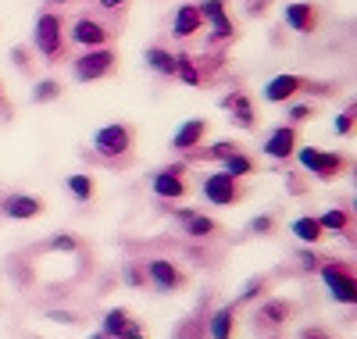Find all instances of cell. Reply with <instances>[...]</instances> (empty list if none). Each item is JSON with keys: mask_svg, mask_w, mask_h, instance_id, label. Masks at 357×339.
I'll return each instance as SVG.
<instances>
[{"mask_svg": "<svg viewBox=\"0 0 357 339\" xmlns=\"http://www.w3.org/2000/svg\"><path fill=\"white\" fill-rule=\"evenodd\" d=\"M68 65H72L75 82H100V79H111L118 72V50H111V47H89L79 57H68Z\"/></svg>", "mask_w": 357, "mask_h": 339, "instance_id": "cell-7", "label": "cell"}, {"mask_svg": "<svg viewBox=\"0 0 357 339\" xmlns=\"http://www.w3.org/2000/svg\"><path fill=\"white\" fill-rule=\"evenodd\" d=\"M143 271H146V289L165 293V296H175V293H183L190 286L186 268L178 261H172V257H146Z\"/></svg>", "mask_w": 357, "mask_h": 339, "instance_id": "cell-6", "label": "cell"}, {"mask_svg": "<svg viewBox=\"0 0 357 339\" xmlns=\"http://www.w3.org/2000/svg\"><path fill=\"white\" fill-rule=\"evenodd\" d=\"M47 4H57V8H61V4H68V0H47Z\"/></svg>", "mask_w": 357, "mask_h": 339, "instance_id": "cell-45", "label": "cell"}, {"mask_svg": "<svg viewBox=\"0 0 357 339\" xmlns=\"http://www.w3.org/2000/svg\"><path fill=\"white\" fill-rule=\"evenodd\" d=\"M236 150H243V143H236V140H215V143H200V146H193L190 153H183L186 158V165H204V161H225L229 153H236Z\"/></svg>", "mask_w": 357, "mask_h": 339, "instance_id": "cell-22", "label": "cell"}, {"mask_svg": "<svg viewBox=\"0 0 357 339\" xmlns=\"http://www.w3.org/2000/svg\"><path fill=\"white\" fill-rule=\"evenodd\" d=\"M175 79L183 82V86H200V82H204V75H200V68H197V57H193V54H186V50L175 54Z\"/></svg>", "mask_w": 357, "mask_h": 339, "instance_id": "cell-28", "label": "cell"}, {"mask_svg": "<svg viewBox=\"0 0 357 339\" xmlns=\"http://www.w3.org/2000/svg\"><path fill=\"white\" fill-rule=\"evenodd\" d=\"M296 146H301V133H296V126H289V121L275 126L272 133L264 136V143H261L264 158H272V161H289Z\"/></svg>", "mask_w": 357, "mask_h": 339, "instance_id": "cell-16", "label": "cell"}, {"mask_svg": "<svg viewBox=\"0 0 357 339\" xmlns=\"http://www.w3.org/2000/svg\"><path fill=\"white\" fill-rule=\"evenodd\" d=\"M321 261H325V257L314 254V246H301V250H296V268H301L304 275H314V271L321 268Z\"/></svg>", "mask_w": 357, "mask_h": 339, "instance_id": "cell-37", "label": "cell"}, {"mask_svg": "<svg viewBox=\"0 0 357 339\" xmlns=\"http://www.w3.org/2000/svg\"><path fill=\"white\" fill-rule=\"evenodd\" d=\"M0 111H4V114L11 111V107H8V97H4V82H0Z\"/></svg>", "mask_w": 357, "mask_h": 339, "instance_id": "cell-43", "label": "cell"}, {"mask_svg": "<svg viewBox=\"0 0 357 339\" xmlns=\"http://www.w3.org/2000/svg\"><path fill=\"white\" fill-rule=\"evenodd\" d=\"M301 339H336L329 329H318V325H311V329H304L301 332Z\"/></svg>", "mask_w": 357, "mask_h": 339, "instance_id": "cell-41", "label": "cell"}, {"mask_svg": "<svg viewBox=\"0 0 357 339\" xmlns=\"http://www.w3.org/2000/svg\"><path fill=\"white\" fill-rule=\"evenodd\" d=\"M100 11H104V15H114V11L126 15V11H129V0H100Z\"/></svg>", "mask_w": 357, "mask_h": 339, "instance_id": "cell-39", "label": "cell"}, {"mask_svg": "<svg viewBox=\"0 0 357 339\" xmlns=\"http://www.w3.org/2000/svg\"><path fill=\"white\" fill-rule=\"evenodd\" d=\"M282 22L301 36H311L321 29V11L314 0H293V4H282Z\"/></svg>", "mask_w": 357, "mask_h": 339, "instance_id": "cell-14", "label": "cell"}, {"mask_svg": "<svg viewBox=\"0 0 357 339\" xmlns=\"http://www.w3.org/2000/svg\"><path fill=\"white\" fill-rule=\"evenodd\" d=\"M289 232L296 236V243H301V246H318L325 239V229L318 225L314 214H301V218H293L289 222Z\"/></svg>", "mask_w": 357, "mask_h": 339, "instance_id": "cell-24", "label": "cell"}, {"mask_svg": "<svg viewBox=\"0 0 357 339\" xmlns=\"http://www.w3.org/2000/svg\"><path fill=\"white\" fill-rule=\"evenodd\" d=\"M207 133H211V121H207V118H186L183 126L172 133V150L175 153H190L193 146L204 143Z\"/></svg>", "mask_w": 357, "mask_h": 339, "instance_id": "cell-18", "label": "cell"}, {"mask_svg": "<svg viewBox=\"0 0 357 339\" xmlns=\"http://www.w3.org/2000/svg\"><path fill=\"white\" fill-rule=\"evenodd\" d=\"M318 225L325 236H350L354 232V207H329L318 214Z\"/></svg>", "mask_w": 357, "mask_h": 339, "instance_id": "cell-23", "label": "cell"}, {"mask_svg": "<svg viewBox=\"0 0 357 339\" xmlns=\"http://www.w3.org/2000/svg\"><path fill=\"white\" fill-rule=\"evenodd\" d=\"M279 229V214H254L247 222V232L250 236H272Z\"/></svg>", "mask_w": 357, "mask_h": 339, "instance_id": "cell-34", "label": "cell"}, {"mask_svg": "<svg viewBox=\"0 0 357 339\" xmlns=\"http://www.w3.org/2000/svg\"><path fill=\"white\" fill-rule=\"evenodd\" d=\"M143 61H146V68H151L154 75L175 79V54H172V50H165V47H146Z\"/></svg>", "mask_w": 357, "mask_h": 339, "instance_id": "cell-25", "label": "cell"}, {"mask_svg": "<svg viewBox=\"0 0 357 339\" xmlns=\"http://www.w3.org/2000/svg\"><path fill=\"white\" fill-rule=\"evenodd\" d=\"M318 275H321L325 289H329V296H333L336 303L354 307V300H357V268H354V261L325 257L321 268H318Z\"/></svg>", "mask_w": 357, "mask_h": 339, "instance_id": "cell-5", "label": "cell"}, {"mask_svg": "<svg viewBox=\"0 0 357 339\" xmlns=\"http://www.w3.org/2000/svg\"><path fill=\"white\" fill-rule=\"evenodd\" d=\"M318 118V104H286V121L289 126H304V121Z\"/></svg>", "mask_w": 357, "mask_h": 339, "instance_id": "cell-36", "label": "cell"}, {"mask_svg": "<svg viewBox=\"0 0 357 339\" xmlns=\"http://www.w3.org/2000/svg\"><path fill=\"white\" fill-rule=\"evenodd\" d=\"M293 318V303L282 300V296H272V300H264L257 311H254V329L257 332H268V329H282L286 322Z\"/></svg>", "mask_w": 357, "mask_h": 339, "instance_id": "cell-17", "label": "cell"}, {"mask_svg": "<svg viewBox=\"0 0 357 339\" xmlns=\"http://www.w3.org/2000/svg\"><path fill=\"white\" fill-rule=\"evenodd\" d=\"M47 211V200L36 193H0V218L8 222H33Z\"/></svg>", "mask_w": 357, "mask_h": 339, "instance_id": "cell-13", "label": "cell"}, {"mask_svg": "<svg viewBox=\"0 0 357 339\" xmlns=\"http://www.w3.org/2000/svg\"><path fill=\"white\" fill-rule=\"evenodd\" d=\"M197 8H200V18H204V29H207V43L211 47L236 40V22L229 18L225 0H204V4H197Z\"/></svg>", "mask_w": 357, "mask_h": 339, "instance_id": "cell-11", "label": "cell"}, {"mask_svg": "<svg viewBox=\"0 0 357 339\" xmlns=\"http://www.w3.org/2000/svg\"><path fill=\"white\" fill-rule=\"evenodd\" d=\"M11 61H15V68H18L22 75H33V68H36L33 54H29L25 47H15V50H11Z\"/></svg>", "mask_w": 357, "mask_h": 339, "instance_id": "cell-38", "label": "cell"}, {"mask_svg": "<svg viewBox=\"0 0 357 339\" xmlns=\"http://www.w3.org/2000/svg\"><path fill=\"white\" fill-rule=\"evenodd\" d=\"M190 165L186 161H172L165 168H158L151 175V193L158 200H186L193 193V179H190Z\"/></svg>", "mask_w": 357, "mask_h": 339, "instance_id": "cell-9", "label": "cell"}, {"mask_svg": "<svg viewBox=\"0 0 357 339\" xmlns=\"http://www.w3.org/2000/svg\"><path fill=\"white\" fill-rule=\"evenodd\" d=\"M33 47L43 57V65H61L68 61V36H65V18L57 8L36 11L33 22Z\"/></svg>", "mask_w": 357, "mask_h": 339, "instance_id": "cell-1", "label": "cell"}, {"mask_svg": "<svg viewBox=\"0 0 357 339\" xmlns=\"http://www.w3.org/2000/svg\"><path fill=\"white\" fill-rule=\"evenodd\" d=\"M204 29V18H200V8L197 4H178L175 15H172V36L175 40H190Z\"/></svg>", "mask_w": 357, "mask_h": 339, "instance_id": "cell-21", "label": "cell"}, {"mask_svg": "<svg viewBox=\"0 0 357 339\" xmlns=\"http://www.w3.org/2000/svg\"><path fill=\"white\" fill-rule=\"evenodd\" d=\"M289 193H304V182H301V179H296V172L289 175Z\"/></svg>", "mask_w": 357, "mask_h": 339, "instance_id": "cell-42", "label": "cell"}, {"mask_svg": "<svg viewBox=\"0 0 357 339\" xmlns=\"http://www.w3.org/2000/svg\"><path fill=\"white\" fill-rule=\"evenodd\" d=\"M354 118H357V104L350 100L340 114H336V121H333V129H336V136H343V140H350L354 136Z\"/></svg>", "mask_w": 357, "mask_h": 339, "instance_id": "cell-35", "label": "cell"}, {"mask_svg": "<svg viewBox=\"0 0 357 339\" xmlns=\"http://www.w3.org/2000/svg\"><path fill=\"white\" fill-rule=\"evenodd\" d=\"M43 250H54V254H79L82 243H79V236H72V232H57V236H50V239L43 243Z\"/></svg>", "mask_w": 357, "mask_h": 339, "instance_id": "cell-31", "label": "cell"}, {"mask_svg": "<svg viewBox=\"0 0 357 339\" xmlns=\"http://www.w3.org/2000/svg\"><path fill=\"white\" fill-rule=\"evenodd\" d=\"M293 158H296V165L304 168V175H311V179H318V182H336V179H343V175L354 168L350 153L321 150V146H296Z\"/></svg>", "mask_w": 357, "mask_h": 339, "instance_id": "cell-3", "label": "cell"}, {"mask_svg": "<svg viewBox=\"0 0 357 339\" xmlns=\"http://www.w3.org/2000/svg\"><path fill=\"white\" fill-rule=\"evenodd\" d=\"M200 197L211 207H236L250 197V190H247L243 179H232L225 172H211V175L200 179Z\"/></svg>", "mask_w": 357, "mask_h": 339, "instance_id": "cell-8", "label": "cell"}, {"mask_svg": "<svg viewBox=\"0 0 357 339\" xmlns=\"http://www.w3.org/2000/svg\"><path fill=\"white\" fill-rule=\"evenodd\" d=\"M207 315H211V307H207V300H204V303L193 307L186 318H178L172 325L168 339H207Z\"/></svg>", "mask_w": 357, "mask_h": 339, "instance_id": "cell-19", "label": "cell"}, {"mask_svg": "<svg viewBox=\"0 0 357 339\" xmlns=\"http://www.w3.org/2000/svg\"><path fill=\"white\" fill-rule=\"evenodd\" d=\"M65 36H68L72 47L89 50V47H107V43L118 36V29H114L104 15H79V18L72 22V29H65Z\"/></svg>", "mask_w": 357, "mask_h": 339, "instance_id": "cell-10", "label": "cell"}, {"mask_svg": "<svg viewBox=\"0 0 357 339\" xmlns=\"http://www.w3.org/2000/svg\"><path fill=\"white\" fill-rule=\"evenodd\" d=\"M172 218L178 222V232L190 239H218L225 232L222 222H215L211 214H204L197 207H178V211H172Z\"/></svg>", "mask_w": 357, "mask_h": 339, "instance_id": "cell-12", "label": "cell"}, {"mask_svg": "<svg viewBox=\"0 0 357 339\" xmlns=\"http://www.w3.org/2000/svg\"><path fill=\"white\" fill-rule=\"evenodd\" d=\"M122 282H126L129 289H146V271H143V261L129 257V261L122 264Z\"/></svg>", "mask_w": 357, "mask_h": 339, "instance_id": "cell-33", "label": "cell"}, {"mask_svg": "<svg viewBox=\"0 0 357 339\" xmlns=\"http://www.w3.org/2000/svg\"><path fill=\"white\" fill-rule=\"evenodd\" d=\"M222 111L229 114V121L236 129H243V133L257 129V111H254V100L247 89H232L229 97H222Z\"/></svg>", "mask_w": 357, "mask_h": 339, "instance_id": "cell-15", "label": "cell"}, {"mask_svg": "<svg viewBox=\"0 0 357 339\" xmlns=\"http://www.w3.org/2000/svg\"><path fill=\"white\" fill-rule=\"evenodd\" d=\"M86 339H107V336H104V332H100V329H97V332H93V336H86Z\"/></svg>", "mask_w": 357, "mask_h": 339, "instance_id": "cell-44", "label": "cell"}, {"mask_svg": "<svg viewBox=\"0 0 357 339\" xmlns=\"http://www.w3.org/2000/svg\"><path fill=\"white\" fill-rule=\"evenodd\" d=\"M301 93L333 97L336 86L333 82H321V79H307V75H293V72H282V75L264 82V100L268 104H289V100H296Z\"/></svg>", "mask_w": 357, "mask_h": 339, "instance_id": "cell-4", "label": "cell"}, {"mask_svg": "<svg viewBox=\"0 0 357 339\" xmlns=\"http://www.w3.org/2000/svg\"><path fill=\"white\" fill-rule=\"evenodd\" d=\"M222 168L218 172H225V175H232V179H250V175H257V161L250 158L247 150H236V153H229L225 161H218Z\"/></svg>", "mask_w": 357, "mask_h": 339, "instance_id": "cell-26", "label": "cell"}, {"mask_svg": "<svg viewBox=\"0 0 357 339\" xmlns=\"http://www.w3.org/2000/svg\"><path fill=\"white\" fill-rule=\"evenodd\" d=\"M129 322H132V315L126 311V307H111V311H104V318H100V332L107 339L111 336H122L129 329Z\"/></svg>", "mask_w": 357, "mask_h": 339, "instance_id": "cell-29", "label": "cell"}, {"mask_svg": "<svg viewBox=\"0 0 357 339\" xmlns=\"http://www.w3.org/2000/svg\"><path fill=\"white\" fill-rule=\"evenodd\" d=\"M268 282H272V279H268V275H254V279H247V282H243V289L236 293V300H232V303H236V307L250 303L254 296H261V293L268 289Z\"/></svg>", "mask_w": 357, "mask_h": 339, "instance_id": "cell-32", "label": "cell"}, {"mask_svg": "<svg viewBox=\"0 0 357 339\" xmlns=\"http://www.w3.org/2000/svg\"><path fill=\"white\" fill-rule=\"evenodd\" d=\"M132 146H136V126H129V121H111V126L93 133V153L104 165L126 168L132 161Z\"/></svg>", "mask_w": 357, "mask_h": 339, "instance_id": "cell-2", "label": "cell"}, {"mask_svg": "<svg viewBox=\"0 0 357 339\" xmlns=\"http://www.w3.org/2000/svg\"><path fill=\"white\" fill-rule=\"evenodd\" d=\"M236 303H218L211 315H207V339H236Z\"/></svg>", "mask_w": 357, "mask_h": 339, "instance_id": "cell-20", "label": "cell"}, {"mask_svg": "<svg viewBox=\"0 0 357 339\" xmlns=\"http://www.w3.org/2000/svg\"><path fill=\"white\" fill-rule=\"evenodd\" d=\"M61 93H65V86L57 79H40L33 86V93H29V100L33 104H54V100H61Z\"/></svg>", "mask_w": 357, "mask_h": 339, "instance_id": "cell-30", "label": "cell"}, {"mask_svg": "<svg viewBox=\"0 0 357 339\" xmlns=\"http://www.w3.org/2000/svg\"><path fill=\"white\" fill-rule=\"evenodd\" d=\"M47 318H50V322H61V325H75V322H79L75 311H47Z\"/></svg>", "mask_w": 357, "mask_h": 339, "instance_id": "cell-40", "label": "cell"}, {"mask_svg": "<svg viewBox=\"0 0 357 339\" xmlns=\"http://www.w3.org/2000/svg\"><path fill=\"white\" fill-rule=\"evenodd\" d=\"M65 190H68V197L75 204H89V200L97 197V179L93 175H68L65 179Z\"/></svg>", "mask_w": 357, "mask_h": 339, "instance_id": "cell-27", "label": "cell"}]
</instances>
